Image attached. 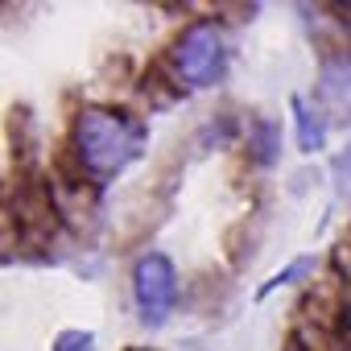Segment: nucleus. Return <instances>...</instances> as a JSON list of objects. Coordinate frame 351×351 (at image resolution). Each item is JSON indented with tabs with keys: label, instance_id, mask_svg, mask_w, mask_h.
<instances>
[{
	"label": "nucleus",
	"instance_id": "obj_1",
	"mask_svg": "<svg viewBox=\"0 0 351 351\" xmlns=\"http://www.w3.org/2000/svg\"><path fill=\"white\" fill-rule=\"evenodd\" d=\"M145 141V124L116 108H83L75 120V157L91 178H116L141 157Z\"/></svg>",
	"mask_w": 351,
	"mask_h": 351
},
{
	"label": "nucleus",
	"instance_id": "obj_2",
	"mask_svg": "<svg viewBox=\"0 0 351 351\" xmlns=\"http://www.w3.org/2000/svg\"><path fill=\"white\" fill-rule=\"evenodd\" d=\"M173 79H182L186 87H211L228 71V42L215 21H195L182 29V38L169 50Z\"/></svg>",
	"mask_w": 351,
	"mask_h": 351
},
{
	"label": "nucleus",
	"instance_id": "obj_3",
	"mask_svg": "<svg viewBox=\"0 0 351 351\" xmlns=\"http://www.w3.org/2000/svg\"><path fill=\"white\" fill-rule=\"evenodd\" d=\"M132 293H136V310H141V322L149 326H161L178 302V269H173L169 256L161 252H149L136 261L132 269Z\"/></svg>",
	"mask_w": 351,
	"mask_h": 351
},
{
	"label": "nucleus",
	"instance_id": "obj_4",
	"mask_svg": "<svg viewBox=\"0 0 351 351\" xmlns=\"http://www.w3.org/2000/svg\"><path fill=\"white\" fill-rule=\"evenodd\" d=\"M314 95L335 116H351V50L347 54H330L322 62L318 83H314Z\"/></svg>",
	"mask_w": 351,
	"mask_h": 351
},
{
	"label": "nucleus",
	"instance_id": "obj_5",
	"mask_svg": "<svg viewBox=\"0 0 351 351\" xmlns=\"http://www.w3.org/2000/svg\"><path fill=\"white\" fill-rule=\"evenodd\" d=\"M248 153L256 165H273L281 153V128L273 120H252L248 124Z\"/></svg>",
	"mask_w": 351,
	"mask_h": 351
},
{
	"label": "nucleus",
	"instance_id": "obj_6",
	"mask_svg": "<svg viewBox=\"0 0 351 351\" xmlns=\"http://www.w3.org/2000/svg\"><path fill=\"white\" fill-rule=\"evenodd\" d=\"M293 116H298V149L302 153H318L326 145V124L318 120V112L306 108V99L293 95Z\"/></svg>",
	"mask_w": 351,
	"mask_h": 351
},
{
	"label": "nucleus",
	"instance_id": "obj_7",
	"mask_svg": "<svg viewBox=\"0 0 351 351\" xmlns=\"http://www.w3.org/2000/svg\"><path fill=\"white\" fill-rule=\"evenodd\" d=\"M310 265H314V261H310V256H302V261H293V265H289V269H281V273H277V277H269V281H265V285H261V298H269V293H273V289H277V285H285V281H293V277H302V273H306V269H310Z\"/></svg>",
	"mask_w": 351,
	"mask_h": 351
},
{
	"label": "nucleus",
	"instance_id": "obj_8",
	"mask_svg": "<svg viewBox=\"0 0 351 351\" xmlns=\"http://www.w3.org/2000/svg\"><path fill=\"white\" fill-rule=\"evenodd\" d=\"M95 347V339L87 335V330H66L58 343H54V351H91Z\"/></svg>",
	"mask_w": 351,
	"mask_h": 351
},
{
	"label": "nucleus",
	"instance_id": "obj_9",
	"mask_svg": "<svg viewBox=\"0 0 351 351\" xmlns=\"http://www.w3.org/2000/svg\"><path fill=\"white\" fill-rule=\"evenodd\" d=\"M335 178H339V186L351 191V149H347L343 157H335Z\"/></svg>",
	"mask_w": 351,
	"mask_h": 351
}]
</instances>
